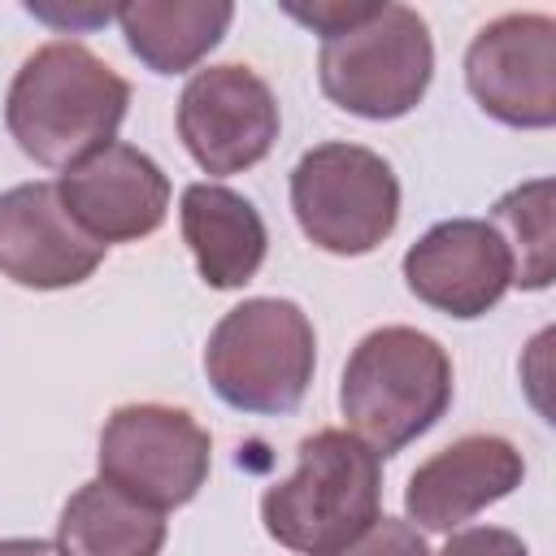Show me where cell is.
<instances>
[{
    "label": "cell",
    "mask_w": 556,
    "mask_h": 556,
    "mask_svg": "<svg viewBox=\"0 0 556 556\" xmlns=\"http://www.w3.org/2000/svg\"><path fill=\"white\" fill-rule=\"evenodd\" d=\"M56 195L65 213L104 248L152 235L169 213L165 169L148 152L117 139L70 165L56 178Z\"/></svg>",
    "instance_id": "obj_10"
},
{
    "label": "cell",
    "mask_w": 556,
    "mask_h": 556,
    "mask_svg": "<svg viewBox=\"0 0 556 556\" xmlns=\"http://www.w3.org/2000/svg\"><path fill=\"white\" fill-rule=\"evenodd\" d=\"M0 556H65L48 539H0Z\"/></svg>",
    "instance_id": "obj_22"
},
{
    "label": "cell",
    "mask_w": 556,
    "mask_h": 556,
    "mask_svg": "<svg viewBox=\"0 0 556 556\" xmlns=\"http://www.w3.org/2000/svg\"><path fill=\"white\" fill-rule=\"evenodd\" d=\"M465 87L478 109L517 130L556 122V22L547 13H504L465 52Z\"/></svg>",
    "instance_id": "obj_9"
},
{
    "label": "cell",
    "mask_w": 556,
    "mask_h": 556,
    "mask_svg": "<svg viewBox=\"0 0 556 556\" xmlns=\"http://www.w3.org/2000/svg\"><path fill=\"white\" fill-rule=\"evenodd\" d=\"M434 556H530V547L504 526H473V530H452V539Z\"/></svg>",
    "instance_id": "obj_20"
},
{
    "label": "cell",
    "mask_w": 556,
    "mask_h": 556,
    "mask_svg": "<svg viewBox=\"0 0 556 556\" xmlns=\"http://www.w3.org/2000/svg\"><path fill=\"white\" fill-rule=\"evenodd\" d=\"M434 78V43L417 9L378 4L361 26L321 39L317 83L343 113L395 122L413 113Z\"/></svg>",
    "instance_id": "obj_5"
},
{
    "label": "cell",
    "mask_w": 556,
    "mask_h": 556,
    "mask_svg": "<svg viewBox=\"0 0 556 556\" xmlns=\"http://www.w3.org/2000/svg\"><path fill=\"white\" fill-rule=\"evenodd\" d=\"M382 504V465L348 430H317L295 447V473L261 495L265 534L300 556H334Z\"/></svg>",
    "instance_id": "obj_3"
},
{
    "label": "cell",
    "mask_w": 556,
    "mask_h": 556,
    "mask_svg": "<svg viewBox=\"0 0 556 556\" xmlns=\"http://www.w3.org/2000/svg\"><path fill=\"white\" fill-rule=\"evenodd\" d=\"M404 282L421 304L456 321H473L504 300V291L513 287V269L491 222L452 217L430 226L404 252Z\"/></svg>",
    "instance_id": "obj_12"
},
{
    "label": "cell",
    "mask_w": 556,
    "mask_h": 556,
    "mask_svg": "<svg viewBox=\"0 0 556 556\" xmlns=\"http://www.w3.org/2000/svg\"><path fill=\"white\" fill-rule=\"evenodd\" d=\"M382 0H313V4H295V0H282V13L295 17L300 26H308L313 35L321 39H334L352 26H361L365 17L378 13Z\"/></svg>",
    "instance_id": "obj_19"
},
{
    "label": "cell",
    "mask_w": 556,
    "mask_h": 556,
    "mask_svg": "<svg viewBox=\"0 0 556 556\" xmlns=\"http://www.w3.org/2000/svg\"><path fill=\"white\" fill-rule=\"evenodd\" d=\"M126 48L152 74L195 70L226 35L235 4L230 0H130L113 9Z\"/></svg>",
    "instance_id": "obj_15"
},
{
    "label": "cell",
    "mask_w": 556,
    "mask_h": 556,
    "mask_svg": "<svg viewBox=\"0 0 556 556\" xmlns=\"http://www.w3.org/2000/svg\"><path fill=\"white\" fill-rule=\"evenodd\" d=\"M334 556H430L421 530L413 521H400V517H374L369 530H361L348 547H339Z\"/></svg>",
    "instance_id": "obj_18"
},
{
    "label": "cell",
    "mask_w": 556,
    "mask_h": 556,
    "mask_svg": "<svg viewBox=\"0 0 556 556\" xmlns=\"http://www.w3.org/2000/svg\"><path fill=\"white\" fill-rule=\"evenodd\" d=\"M282 113L274 87L248 65L195 70L178 96V139L191 161L222 178L269 156Z\"/></svg>",
    "instance_id": "obj_8"
},
{
    "label": "cell",
    "mask_w": 556,
    "mask_h": 556,
    "mask_svg": "<svg viewBox=\"0 0 556 556\" xmlns=\"http://www.w3.org/2000/svg\"><path fill=\"white\" fill-rule=\"evenodd\" d=\"M35 17H43V22H61V26H96V22H109L113 17V9H48V4H26Z\"/></svg>",
    "instance_id": "obj_21"
},
{
    "label": "cell",
    "mask_w": 556,
    "mask_h": 556,
    "mask_svg": "<svg viewBox=\"0 0 556 556\" xmlns=\"http://www.w3.org/2000/svg\"><path fill=\"white\" fill-rule=\"evenodd\" d=\"M56 547L65 556H161L165 513L96 478L65 500L56 521Z\"/></svg>",
    "instance_id": "obj_16"
},
{
    "label": "cell",
    "mask_w": 556,
    "mask_h": 556,
    "mask_svg": "<svg viewBox=\"0 0 556 556\" xmlns=\"http://www.w3.org/2000/svg\"><path fill=\"white\" fill-rule=\"evenodd\" d=\"M130 109V83L74 39L35 48L9 83L4 126L43 169H70L113 143Z\"/></svg>",
    "instance_id": "obj_1"
},
{
    "label": "cell",
    "mask_w": 556,
    "mask_h": 556,
    "mask_svg": "<svg viewBox=\"0 0 556 556\" xmlns=\"http://www.w3.org/2000/svg\"><path fill=\"white\" fill-rule=\"evenodd\" d=\"M178 217L195 269L213 291H239L261 274L269 235L248 195L222 182H191L182 191Z\"/></svg>",
    "instance_id": "obj_14"
},
{
    "label": "cell",
    "mask_w": 556,
    "mask_h": 556,
    "mask_svg": "<svg viewBox=\"0 0 556 556\" xmlns=\"http://www.w3.org/2000/svg\"><path fill=\"white\" fill-rule=\"evenodd\" d=\"M213 460L208 430L169 404H122L100 430V478L130 500L165 513L200 495Z\"/></svg>",
    "instance_id": "obj_7"
},
{
    "label": "cell",
    "mask_w": 556,
    "mask_h": 556,
    "mask_svg": "<svg viewBox=\"0 0 556 556\" xmlns=\"http://www.w3.org/2000/svg\"><path fill=\"white\" fill-rule=\"evenodd\" d=\"M452 404V356L439 339L413 326L369 330L339 382V413L348 430L378 456L404 452Z\"/></svg>",
    "instance_id": "obj_2"
},
{
    "label": "cell",
    "mask_w": 556,
    "mask_h": 556,
    "mask_svg": "<svg viewBox=\"0 0 556 556\" xmlns=\"http://www.w3.org/2000/svg\"><path fill=\"white\" fill-rule=\"evenodd\" d=\"M317 369V334L300 304L256 295L235 304L204 343V374L222 404L256 417L295 413Z\"/></svg>",
    "instance_id": "obj_4"
},
{
    "label": "cell",
    "mask_w": 556,
    "mask_h": 556,
    "mask_svg": "<svg viewBox=\"0 0 556 556\" xmlns=\"http://www.w3.org/2000/svg\"><path fill=\"white\" fill-rule=\"evenodd\" d=\"M491 230L508 252L513 287L547 291L556 278V182L530 178L504 191L491 208Z\"/></svg>",
    "instance_id": "obj_17"
},
{
    "label": "cell",
    "mask_w": 556,
    "mask_h": 556,
    "mask_svg": "<svg viewBox=\"0 0 556 556\" xmlns=\"http://www.w3.org/2000/svg\"><path fill=\"white\" fill-rule=\"evenodd\" d=\"M521 478L526 460L504 434H465L413 469L404 513L417 530L452 534L482 508L513 495Z\"/></svg>",
    "instance_id": "obj_13"
},
{
    "label": "cell",
    "mask_w": 556,
    "mask_h": 556,
    "mask_svg": "<svg viewBox=\"0 0 556 556\" xmlns=\"http://www.w3.org/2000/svg\"><path fill=\"white\" fill-rule=\"evenodd\" d=\"M104 261L96 243L61 204L56 182H22L0 191V274L30 291H61L87 282Z\"/></svg>",
    "instance_id": "obj_11"
},
{
    "label": "cell",
    "mask_w": 556,
    "mask_h": 556,
    "mask_svg": "<svg viewBox=\"0 0 556 556\" xmlns=\"http://www.w3.org/2000/svg\"><path fill=\"white\" fill-rule=\"evenodd\" d=\"M291 213L313 248L365 256L400 222V178L374 148L317 143L291 169Z\"/></svg>",
    "instance_id": "obj_6"
}]
</instances>
